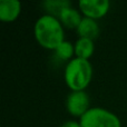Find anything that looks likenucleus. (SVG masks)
I'll return each mask as SVG.
<instances>
[{"instance_id": "nucleus-10", "label": "nucleus", "mask_w": 127, "mask_h": 127, "mask_svg": "<svg viewBox=\"0 0 127 127\" xmlns=\"http://www.w3.org/2000/svg\"><path fill=\"white\" fill-rule=\"evenodd\" d=\"M55 54H56V57L59 58L60 60L70 62L71 59H74L72 56H75V46L71 42L65 40L56 48Z\"/></svg>"}, {"instance_id": "nucleus-2", "label": "nucleus", "mask_w": 127, "mask_h": 127, "mask_svg": "<svg viewBox=\"0 0 127 127\" xmlns=\"http://www.w3.org/2000/svg\"><path fill=\"white\" fill-rule=\"evenodd\" d=\"M65 83L71 92L85 90L93 78V66L89 60L76 58L67 63L64 71Z\"/></svg>"}, {"instance_id": "nucleus-8", "label": "nucleus", "mask_w": 127, "mask_h": 127, "mask_svg": "<svg viewBox=\"0 0 127 127\" xmlns=\"http://www.w3.org/2000/svg\"><path fill=\"white\" fill-rule=\"evenodd\" d=\"M83 16L81 12L78 9L72 8L71 6L67 7L66 9H64L63 12L59 15L58 19L62 22V25L64 27L68 29H77L79 26V24L83 20Z\"/></svg>"}, {"instance_id": "nucleus-1", "label": "nucleus", "mask_w": 127, "mask_h": 127, "mask_svg": "<svg viewBox=\"0 0 127 127\" xmlns=\"http://www.w3.org/2000/svg\"><path fill=\"white\" fill-rule=\"evenodd\" d=\"M33 35L38 44L48 50H56L65 41V31L62 22L58 18L48 13L38 18L33 27Z\"/></svg>"}, {"instance_id": "nucleus-6", "label": "nucleus", "mask_w": 127, "mask_h": 127, "mask_svg": "<svg viewBox=\"0 0 127 127\" xmlns=\"http://www.w3.org/2000/svg\"><path fill=\"white\" fill-rule=\"evenodd\" d=\"M21 12V3L18 0L0 1V20L2 22H12L18 19Z\"/></svg>"}, {"instance_id": "nucleus-12", "label": "nucleus", "mask_w": 127, "mask_h": 127, "mask_svg": "<svg viewBox=\"0 0 127 127\" xmlns=\"http://www.w3.org/2000/svg\"><path fill=\"white\" fill-rule=\"evenodd\" d=\"M60 127H81L79 122H76V121H68L66 123H64Z\"/></svg>"}, {"instance_id": "nucleus-3", "label": "nucleus", "mask_w": 127, "mask_h": 127, "mask_svg": "<svg viewBox=\"0 0 127 127\" xmlns=\"http://www.w3.org/2000/svg\"><path fill=\"white\" fill-rule=\"evenodd\" d=\"M79 124L81 127H122L116 114L101 107H92L79 118Z\"/></svg>"}, {"instance_id": "nucleus-5", "label": "nucleus", "mask_w": 127, "mask_h": 127, "mask_svg": "<svg viewBox=\"0 0 127 127\" xmlns=\"http://www.w3.org/2000/svg\"><path fill=\"white\" fill-rule=\"evenodd\" d=\"M78 7L84 17L98 20L107 15L110 8V2L108 0H80Z\"/></svg>"}, {"instance_id": "nucleus-4", "label": "nucleus", "mask_w": 127, "mask_h": 127, "mask_svg": "<svg viewBox=\"0 0 127 127\" xmlns=\"http://www.w3.org/2000/svg\"><path fill=\"white\" fill-rule=\"evenodd\" d=\"M66 108L67 112L71 116L83 117L88 110L90 109V99L89 95L85 92H71L66 100Z\"/></svg>"}, {"instance_id": "nucleus-9", "label": "nucleus", "mask_w": 127, "mask_h": 127, "mask_svg": "<svg viewBox=\"0 0 127 127\" xmlns=\"http://www.w3.org/2000/svg\"><path fill=\"white\" fill-rule=\"evenodd\" d=\"M74 46H75V56H76V58L89 60V58L94 55L95 51L94 40L87 39V38H78V40L74 44Z\"/></svg>"}, {"instance_id": "nucleus-7", "label": "nucleus", "mask_w": 127, "mask_h": 127, "mask_svg": "<svg viewBox=\"0 0 127 127\" xmlns=\"http://www.w3.org/2000/svg\"><path fill=\"white\" fill-rule=\"evenodd\" d=\"M79 38H87V39H96L99 36V25L97 20L84 17L81 22L79 24L78 28L76 29Z\"/></svg>"}, {"instance_id": "nucleus-11", "label": "nucleus", "mask_w": 127, "mask_h": 127, "mask_svg": "<svg viewBox=\"0 0 127 127\" xmlns=\"http://www.w3.org/2000/svg\"><path fill=\"white\" fill-rule=\"evenodd\" d=\"M44 6L48 11V15L58 18L64 9L70 7V2L65 1V0H54V1H46Z\"/></svg>"}]
</instances>
